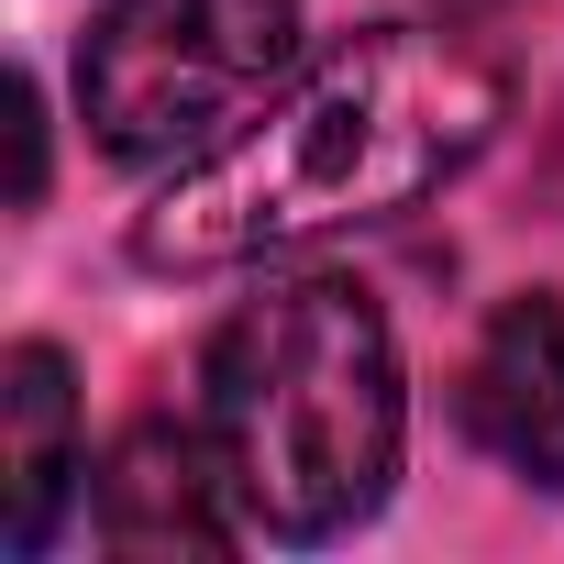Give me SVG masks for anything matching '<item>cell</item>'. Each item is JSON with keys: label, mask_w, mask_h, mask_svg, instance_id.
Segmentation results:
<instances>
[{"label": "cell", "mask_w": 564, "mask_h": 564, "mask_svg": "<svg viewBox=\"0 0 564 564\" xmlns=\"http://www.w3.org/2000/svg\"><path fill=\"white\" fill-rule=\"evenodd\" d=\"M509 111V78L454 23H366L289 89H265L232 133L177 155L155 210L133 221L144 265L210 276L254 254H300L355 221H399L454 188Z\"/></svg>", "instance_id": "1"}, {"label": "cell", "mask_w": 564, "mask_h": 564, "mask_svg": "<svg viewBox=\"0 0 564 564\" xmlns=\"http://www.w3.org/2000/svg\"><path fill=\"white\" fill-rule=\"evenodd\" d=\"M199 432L243 498V531L344 542L355 520H377L410 432L388 311L355 276H265V300L210 333Z\"/></svg>", "instance_id": "2"}, {"label": "cell", "mask_w": 564, "mask_h": 564, "mask_svg": "<svg viewBox=\"0 0 564 564\" xmlns=\"http://www.w3.org/2000/svg\"><path fill=\"white\" fill-rule=\"evenodd\" d=\"M300 56V0H100L78 111L111 155H199Z\"/></svg>", "instance_id": "3"}, {"label": "cell", "mask_w": 564, "mask_h": 564, "mask_svg": "<svg viewBox=\"0 0 564 564\" xmlns=\"http://www.w3.org/2000/svg\"><path fill=\"white\" fill-rule=\"evenodd\" d=\"M100 542L122 553H221L243 542V498L199 421H133L100 465Z\"/></svg>", "instance_id": "4"}, {"label": "cell", "mask_w": 564, "mask_h": 564, "mask_svg": "<svg viewBox=\"0 0 564 564\" xmlns=\"http://www.w3.org/2000/svg\"><path fill=\"white\" fill-rule=\"evenodd\" d=\"M465 432L509 476L564 498V300L553 289H531L487 322V344L465 366Z\"/></svg>", "instance_id": "5"}, {"label": "cell", "mask_w": 564, "mask_h": 564, "mask_svg": "<svg viewBox=\"0 0 564 564\" xmlns=\"http://www.w3.org/2000/svg\"><path fill=\"white\" fill-rule=\"evenodd\" d=\"M89 476V432H78V388L56 344H12L0 366V542L45 553L67 487Z\"/></svg>", "instance_id": "6"}]
</instances>
